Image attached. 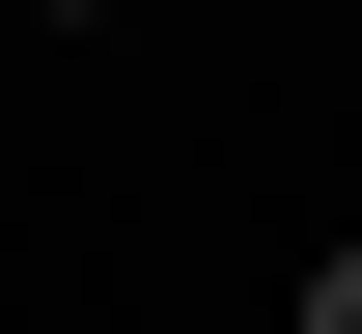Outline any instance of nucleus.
<instances>
[{"instance_id": "nucleus-1", "label": "nucleus", "mask_w": 362, "mask_h": 334, "mask_svg": "<svg viewBox=\"0 0 362 334\" xmlns=\"http://www.w3.org/2000/svg\"><path fill=\"white\" fill-rule=\"evenodd\" d=\"M307 334H362V251H307Z\"/></svg>"}]
</instances>
